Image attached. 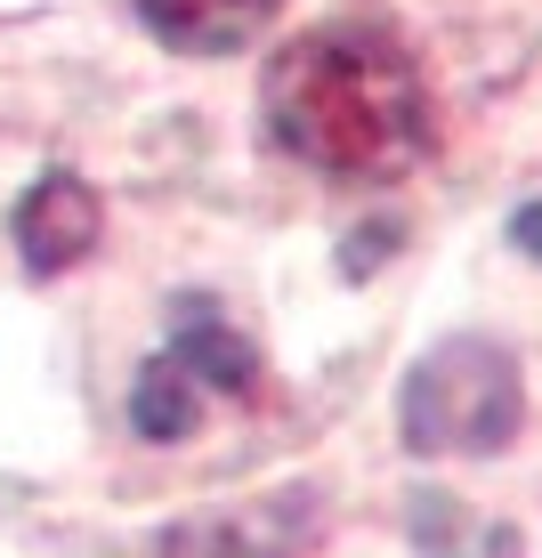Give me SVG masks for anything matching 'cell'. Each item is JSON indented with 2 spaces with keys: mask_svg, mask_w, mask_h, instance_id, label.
I'll return each mask as SVG.
<instances>
[{
  "mask_svg": "<svg viewBox=\"0 0 542 558\" xmlns=\"http://www.w3.org/2000/svg\"><path fill=\"white\" fill-rule=\"evenodd\" d=\"M89 243H98V195L82 179L57 170L16 203V252H25L33 276H65L73 259H89Z\"/></svg>",
  "mask_w": 542,
  "mask_h": 558,
  "instance_id": "obj_4",
  "label": "cell"
},
{
  "mask_svg": "<svg viewBox=\"0 0 542 558\" xmlns=\"http://www.w3.org/2000/svg\"><path fill=\"white\" fill-rule=\"evenodd\" d=\"M210 413V389L195 373H186L179 356H154L146 373H138V389H130V429L154 437V446H179V437H195V421Z\"/></svg>",
  "mask_w": 542,
  "mask_h": 558,
  "instance_id": "obj_7",
  "label": "cell"
},
{
  "mask_svg": "<svg viewBox=\"0 0 542 558\" xmlns=\"http://www.w3.org/2000/svg\"><path fill=\"white\" fill-rule=\"evenodd\" d=\"M510 243H518V252H534V259H542V203H527V210L510 219Z\"/></svg>",
  "mask_w": 542,
  "mask_h": 558,
  "instance_id": "obj_8",
  "label": "cell"
},
{
  "mask_svg": "<svg viewBox=\"0 0 542 558\" xmlns=\"http://www.w3.org/2000/svg\"><path fill=\"white\" fill-rule=\"evenodd\" d=\"M316 534H324V494L276 486V494H251V502H227V510L170 518L122 558H308Z\"/></svg>",
  "mask_w": 542,
  "mask_h": 558,
  "instance_id": "obj_3",
  "label": "cell"
},
{
  "mask_svg": "<svg viewBox=\"0 0 542 558\" xmlns=\"http://www.w3.org/2000/svg\"><path fill=\"white\" fill-rule=\"evenodd\" d=\"M267 130L308 170L389 179L430 146V98L381 25H316L267 73Z\"/></svg>",
  "mask_w": 542,
  "mask_h": 558,
  "instance_id": "obj_1",
  "label": "cell"
},
{
  "mask_svg": "<svg viewBox=\"0 0 542 558\" xmlns=\"http://www.w3.org/2000/svg\"><path fill=\"white\" fill-rule=\"evenodd\" d=\"M170 356H179L210 397H251V389H260V349H251L236 324H227L210 300H195V292L170 307Z\"/></svg>",
  "mask_w": 542,
  "mask_h": 558,
  "instance_id": "obj_5",
  "label": "cell"
},
{
  "mask_svg": "<svg viewBox=\"0 0 542 558\" xmlns=\"http://www.w3.org/2000/svg\"><path fill=\"white\" fill-rule=\"evenodd\" d=\"M276 9L284 0H138V25L186 57H219V49H243Z\"/></svg>",
  "mask_w": 542,
  "mask_h": 558,
  "instance_id": "obj_6",
  "label": "cell"
},
{
  "mask_svg": "<svg viewBox=\"0 0 542 558\" xmlns=\"http://www.w3.org/2000/svg\"><path fill=\"white\" fill-rule=\"evenodd\" d=\"M527 421L518 356L486 332H454L405 373L397 429L413 453H502Z\"/></svg>",
  "mask_w": 542,
  "mask_h": 558,
  "instance_id": "obj_2",
  "label": "cell"
}]
</instances>
